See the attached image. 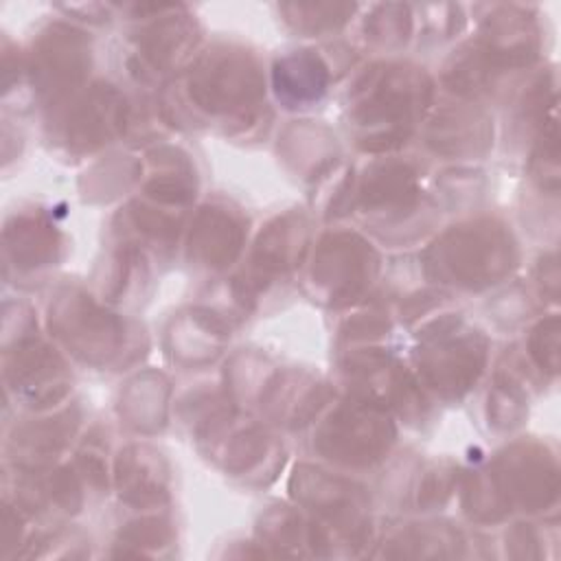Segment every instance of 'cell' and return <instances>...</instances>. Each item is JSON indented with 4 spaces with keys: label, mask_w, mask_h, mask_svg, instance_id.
I'll list each match as a JSON object with an SVG mask.
<instances>
[{
    "label": "cell",
    "mask_w": 561,
    "mask_h": 561,
    "mask_svg": "<svg viewBox=\"0 0 561 561\" xmlns=\"http://www.w3.org/2000/svg\"><path fill=\"white\" fill-rule=\"evenodd\" d=\"M81 116H83V121H88V114H85V110H81ZM92 118H96V112H92ZM96 129H99V125H96V123H90V136H92Z\"/></svg>",
    "instance_id": "8992f818"
},
{
    "label": "cell",
    "mask_w": 561,
    "mask_h": 561,
    "mask_svg": "<svg viewBox=\"0 0 561 561\" xmlns=\"http://www.w3.org/2000/svg\"><path fill=\"white\" fill-rule=\"evenodd\" d=\"M427 362L423 370L427 381L438 390H467L471 381L478 379L484 362V346L478 337H456V331H447L425 348Z\"/></svg>",
    "instance_id": "277c9868"
},
{
    "label": "cell",
    "mask_w": 561,
    "mask_h": 561,
    "mask_svg": "<svg viewBox=\"0 0 561 561\" xmlns=\"http://www.w3.org/2000/svg\"><path fill=\"white\" fill-rule=\"evenodd\" d=\"M327 88V68L318 55H291L276 64V92L291 103L318 99Z\"/></svg>",
    "instance_id": "5b68a950"
},
{
    "label": "cell",
    "mask_w": 561,
    "mask_h": 561,
    "mask_svg": "<svg viewBox=\"0 0 561 561\" xmlns=\"http://www.w3.org/2000/svg\"><path fill=\"white\" fill-rule=\"evenodd\" d=\"M318 438L327 458L357 465L370 462L388 449L392 443V427L388 416L375 403L359 401L340 408Z\"/></svg>",
    "instance_id": "7a4b0ae2"
},
{
    "label": "cell",
    "mask_w": 561,
    "mask_h": 561,
    "mask_svg": "<svg viewBox=\"0 0 561 561\" xmlns=\"http://www.w3.org/2000/svg\"><path fill=\"white\" fill-rule=\"evenodd\" d=\"M313 259V283L329 285L331 298H353L375 265L373 250L357 237H327Z\"/></svg>",
    "instance_id": "3957f363"
},
{
    "label": "cell",
    "mask_w": 561,
    "mask_h": 561,
    "mask_svg": "<svg viewBox=\"0 0 561 561\" xmlns=\"http://www.w3.org/2000/svg\"><path fill=\"white\" fill-rule=\"evenodd\" d=\"M436 274L465 287L497 283L515 265V248L506 230L493 221L458 226L432 248Z\"/></svg>",
    "instance_id": "6da1fadb"
}]
</instances>
